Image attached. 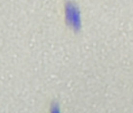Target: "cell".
<instances>
[{
  "instance_id": "6da1fadb",
  "label": "cell",
  "mask_w": 133,
  "mask_h": 113,
  "mask_svg": "<svg viewBox=\"0 0 133 113\" xmlns=\"http://www.w3.org/2000/svg\"><path fill=\"white\" fill-rule=\"evenodd\" d=\"M65 18L66 22L74 29H79L81 27V16L78 7L75 2L66 0L65 2Z\"/></svg>"
}]
</instances>
